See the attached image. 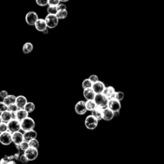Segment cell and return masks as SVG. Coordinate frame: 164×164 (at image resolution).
<instances>
[{"label": "cell", "instance_id": "obj_29", "mask_svg": "<svg viewBox=\"0 0 164 164\" xmlns=\"http://www.w3.org/2000/svg\"><path fill=\"white\" fill-rule=\"evenodd\" d=\"M124 98H125V93L122 91H116V94H115L114 99L121 102L124 99Z\"/></svg>", "mask_w": 164, "mask_h": 164}, {"label": "cell", "instance_id": "obj_23", "mask_svg": "<svg viewBox=\"0 0 164 164\" xmlns=\"http://www.w3.org/2000/svg\"><path fill=\"white\" fill-rule=\"evenodd\" d=\"M16 97L14 95L12 94H9L8 96H7L5 98H4L3 99V103H5L6 105L8 106L12 104H15L16 103Z\"/></svg>", "mask_w": 164, "mask_h": 164}, {"label": "cell", "instance_id": "obj_13", "mask_svg": "<svg viewBox=\"0 0 164 164\" xmlns=\"http://www.w3.org/2000/svg\"><path fill=\"white\" fill-rule=\"evenodd\" d=\"M28 103V100L26 97L23 95H19L16 97V105L19 109H23L26 104Z\"/></svg>", "mask_w": 164, "mask_h": 164}, {"label": "cell", "instance_id": "obj_12", "mask_svg": "<svg viewBox=\"0 0 164 164\" xmlns=\"http://www.w3.org/2000/svg\"><path fill=\"white\" fill-rule=\"evenodd\" d=\"M12 142L15 145H20L24 141L23 134L20 131H17L12 134Z\"/></svg>", "mask_w": 164, "mask_h": 164}, {"label": "cell", "instance_id": "obj_22", "mask_svg": "<svg viewBox=\"0 0 164 164\" xmlns=\"http://www.w3.org/2000/svg\"><path fill=\"white\" fill-rule=\"evenodd\" d=\"M22 50H23V52L24 54H25V55L29 54V53L32 52V51L33 50V44L30 42H25L23 44V47H22Z\"/></svg>", "mask_w": 164, "mask_h": 164}, {"label": "cell", "instance_id": "obj_44", "mask_svg": "<svg viewBox=\"0 0 164 164\" xmlns=\"http://www.w3.org/2000/svg\"><path fill=\"white\" fill-rule=\"evenodd\" d=\"M69 1V0H60V2L61 3H66V2H68Z\"/></svg>", "mask_w": 164, "mask_h": 164}, {"label": "cell", "instance_id": "obj_26", "mask_svg": "<svg viewBox=\"0 0 164 164\" xmlns=\"http://www.w3.org/2000/svg\"><path fill=\"white\" fill-rule=\"evenodd\" d=\"M23 109L24 110H26V111L27 112L28 114L32 113L35 109V105L33 103V102H28V103L26 104Z\"/></svg>", "mask_w": 164, "mask_h": 164}, {"label": "cell", "instance_id": "obj_19", "mask_svg": "<svg viewBox=\"0 0 164 164\" xmlns=\"http://www.w3.org/2000/svg\"><path fill=\"white\" fill-rule=\"evenodd\" d=\"M0 116H1L3 122L6 123H8L10 121H11L12 119H15L14 113H12L9 111H8V110L1 113V115H0Z\"/></svg>", "mask_w": 164, "mask_h": 164}, {"label": "cell", "instance_id": "obj_10", "mask_svg": "<svg viewBox=\"0 0 164 164\" xmlns=\"http://www.w3.org/2000/svg\"><path fill=\"white\" fill-rule=\"evenodd\" d=\"M74 111L79 116H82V115L86 114L87 110L85 106V101L80 100L77 102L74 106Z\"/></svg>", "mask_w": 164, "mask_h": 164}, {"label": "cell", "instance_id": "obj_35", "mask_svg": "<svg viewBox=\"0 0 164 164\" xmlns=\"http://www.w3.org/2000/svg\"><path fill=\"white\" fill-rule=\"evenodd\" d=\"M60 0H48L49 6H56L57 7L60 3Z\"/></svg>", "mask_w": 164, "mask_h": 164}, {"label": "cell", "instance_id": "obj_8", "mask_svg": "<svg viewBox=\"0 0 164 164\" xmlns=\"http://www.w3.org/2000/svg\"><path fill=\"white\" fill-rule=\"evenodd\" d=\"M23 154L25 155L26 158H27L29 162L34 161L39 156V151L37 149L30 148L28 149L25 151Z\"/></svg>", "mask_w": 164, "mask_h": 164}, {"label": "cell", "instance_id": "obj_33", "mask_svg": "<svg viewBox=\"0 0 164 164\" xmlns=\"http://www.w3.org/2000/svg\"><path fill=\"white\" fill-rule=\"evenodd\" d=\"M35 2L39 7H46L48 5V0H35Z\"/></svg>", "mask_w": 164, "mask_h": 164}, {"label": "cell", "instance_id": "obj_42", "mask_svg": "<svg viewBox=\"0 0 164 164\" xmlns=\"http://www.w3.org/2000/svg\"><path fill=\"white\" fill-rule=\"evenodd\" d=\"M42 33H44V34H48V33H49V30H48V28H46V30H44Z\"/></svg>", "mask_w": 164, "mask_h": 164}, {"label": "cell", "instance_id": "obj_36", "mask_svg": "<svg viewBox=\"0 0 164 164\" xmlns=\"http://www.w3.org/2000/svg\"><path fill=\"white\" fill-rule=\"evenodd\" d=\"M88 79H90V81L92 83H94L97 82H98L99 81V77L98 76H97V75L96 74H92L91 75V76L88 78Z\"/></svg>", "mask_w": 164, "mask_h": 164}, {"label": "cell", "instance_id": "obj_14", "mask_svg": "<svg viewBox=\"0 0 164 164\" xmlns=\"http://www.w3.org/2000/svg\"><path fill=\"white\" fill-rule=\"evenodd\" d=\"M83 97H85V99L87 101V100H94L96 94L95 93V92L93 91L92 88H85V89H83Z\"/></svg>", "mask_w": 164, "mask_h": 164}, {"label": "cell", "instance_id": "obj_4", "mask_svg": "<svg viewBox=\"0 0 164 164\" xmlns=\"http://www.w3.org/2000/svg\"><path fill=\"white\" fill-rule=\"evenodd\" d=\"M98 121L92 115L88 116L85 119V126L87 129L90 130H94L98 125Z\"/></svg>", "mask_w": 164, "mask_h": 164}, {"label": "cell", "instance_id": "obj_38", "mask_svg": "<svg viewBox=\"0 0 164 164\" xmlns=\"http://www.w3.org/2000/svg\"><path fill=\"white\" fill-rule=\"evenodd\" d=\"M19 160L22 163H27L29 161L27 160V158H26L25 155L24 154L20 155V157H19Z\"/></svg>", "mask_w": 164, "mask_h": 164}, {"label": "cell", "instance_id": "obj_20", "mask_svg": "<svg viewBox=\"0 0 164 164\" xmlns=\"http://www.w3.org/2000/svg\"><path fill=\"white\" fill-rule=\"evenodd\" d=\"M28 114H29L24 109H19L16 113H14L15 119H17V120L21 122V121H23V119L28 117Z\"/></svg>", "mask_w": 164, "mask_h": 164}, {"label": "cell", "instance_id": "obj_1", "mask_svg": "<svg viewBox=\"0 0 164 164\" xmlns=\"http://www.w3.org/2000/svg\"><path fill=\"white\" fill-rule=\"evenodd\" d=\"M35 127V121L32 118L30 117H26L21 121V130L26 132L30 130H34Z\"/></svg>", "mask_w": 164, "mask_h": 164}, {"label": "cell", "instance_id": "obj_34", "mask_svg": "<svg viewBox=\"0 0 164 164\" xmlns=\"http://www.w3.org/2000/svg\"><path fill=\"white\" fill-rule=\"evenodd\" d=\"M8 131V126L7 123L6 122H2L0 124V134H2V133Z\"/></svg>", "mask_w": 164, "mask_h": 164}, {"label": "cell", "instance_id": "obj_39", "mask_svg": "<svg viewBox=\"0 0 164 164\" xmlns=\"http://www.w3.org/2000/svg\"><path fill=\"white\" fill-rule=\"evenodd\" d=\"M8 95H9V94H8V92L5 90H3V91H1V92H0V97H1V98L3 99L4 98H5V97L7 96H8Z\"/></svg>", "mask_w": 164, "mask_h": 164}, {"label": "cell", "instance_id": "obj_28", "mask_svg": "<svg viewBox=\"0 0 164 164\" xmlns=\"http://www.w3.org/2000/svg\"><path fill=\"white\" fill-rule=\"evenodd\" d=\"M57 12H58V8L56 6H49L47 8V14L50 15H56Z\"/></svg>", "mask_w": 164, "mask_h": 164}, {"label": "cell", "instance_id": "obj_11", "mask_svg": "<svg viewBox=\"0 0 164 164\" xmlns=\"http://www.w3.org/2000/svg\"><path fill=\"white\" fill-rule=\"evenodd\" d=\"M105 84L101 81H98L94 83H93L92 88L95 92L96 94H103L104 90L105 89Z\"/></svg>", "mask_w": 164, "mask_h": 164}, {"label": "cell", "instance_id": "obj_40", "mask_svg": "<svg viewBox=\"0 0 164 164\" xmlns=\"http://www.w3.org/2000/svg\"><path fill=\"white\" fill-rule=\"evenodd\" d=\"M57 8H58V10H67V6H66L65 4H64V3H60L59 5L57 6Z\"/></svg>", "mask_w": 164, "mask_h": 164}, {"label": "cell", "instance_id": "obj_37", "mask_svg": "<svg viewBox=\"0 0 164 164\" xmlns=\"http://www.w3.org/2000/svg\"><path fill=\"white\" fill-rule=\"evenodd\" d=\"M8 110V106L3 103V101H0V113H3Z\"/></svg>", "mask_w": 164, "mask_h": 164}, {"label": "cell", "instance_id": "obj_5", "mask_svg": "<svg viewBox=\"0 0 164 164\" xmlns=\"http://www.w3.org/2000/svg\"><path fill=\"white\" fill-rule=\"evenodd\" d=\"M44 19L46 21L47 28L51 29L56 28L59 23V19L56 15L47 14Z\"/></svg>", "mask_w": 164, "mask_h": 164}, {"label": "cell", "instance_id": "obj_7", "mask_svg": "<svg viewBox=\"0 0 164 164\" xmlns=\"http://www.w3.org/2000/svg\"><path fill=\"white\" fill-rule=\"evenodd\" d=\"M39 16L35 11H29L25 16V21L29 26H33L39 19Z\"/></svg>", "mask_w": 164, "mask_h": 164}, {"label": "cell", "instance_id": "obj_2", "mask_svg": "<svg viewBox=\"0 0 164 164\" xmlns=\"http://www.w3.org/2000/svg\"><path fill=\"white\" fill-rule=\"evenodd\" d=\"M107 108H108L110 110H111L114 113V116H117L121 109V103L120 101H119L115 99H109Z\"/></svg>", "mask_w": 164, "mask_h": 164}, {"label": "cell", "instance_id": "obj_27", "mask_svg": "<svg viewBox=\"0 0 164 164\" xmlns=\"http://www.w3.org/2000/svg\"><path fill=\"white\" fill-rule=\"evenodd\" d=\"M92 85H93V83L90 81L89 79H88V78H85L82 82V87L83 88V89H85V88H92Z\"/></svg>", "mask_w": 164, "mask_h": 164}, {"label": "cell", "instance_id": "obj_45", "mask_svg": "<svg viewBox=\"0 0 164 164\" xmlns=\"http://www.w3.org/2000/svg\"><path fill=\"white\" fill-rule=\"evenodd\" d=\"M3 122V121H2V119H1V116H0V124H1V123H2Z\"/></svg>", "mask_w": 164, "mask_h": 164}, {"label": "cell", "instance_id": "obj_21", "mask_svg": "<svg viewBox=\"0 0 164 164\" xmlns=\"http://www.w3.org/2000/svg\"><path fill=\"white\" fill-rule=\"evenodd\" d=\"M103 108L99 107V106H96V108L92 112V116H94L97 121L102 120L103 117Z\"/></svg>", "mask_w": 164, "mask_h": 164}, {"label": "cell", "instance_id": "obj_17", "mask_svg": "<svg viewBox=\"0 0 164 164\" xmlns=\"http://www.w3.org/2000/svg\"><path fill=\"white\" fill-rule=\"evenodd\" d=\"M23 137H24V141L30 142V140H32L33 139H37V132L34 130L26 131L24 132V134H23Z\"/></svg>", "mask_w": 164, "mask_h": 164}, {"label": "cell", "instance_id": "obj_9", "mask_svg": "<svg viewBox=\"0 0 164 164\" xmlns=\"http://www.w3.org/2000/svg\"><path fill=\"white\" fill-rule=\"evenodd\" d=\"M12 143V134L9 131H6L0 134V144L3 145H9Z\"/></svg>", "mask_w": 164, "mask_h": 164}, {"label": "cell", "instance_id": "obj_25", "mask_svg": "<svg viewBox=\"0 0 164 164\" xmlns=\"http://www.w3.org/2000/svg\"><path fill=\"white\" fill-rule=\"evenodd\" d=\"M56 16L57 17H58V19L59 20H63V19H65L68 17V12L67 10H58Z\"/></svg>", "mask_w": 164, "mask_h": 164}, {"label": "cell", "instance_id": "obj_43", "mask_svg": "<svg viewBox=\"0 0 164 164\" xmlns=\"http://www.w3.org/2000/svg\"><path fill=\"white\" fill-rule=\"evenodd\" d=\"M7 164H17V163H16L15 160H10V161L8 162Z\"/></svg>", "mask_w": 164, "mask_h": 164}, {"label": "cell", "instance_id": "obj_6", "mask_svg": "<svg viewBox=\"0 0 164 164\" xmlns=\"http://www.w3.org/2000/svg\"><path fill=\"white\" fill-rule=\"evenodd\" d=\"M8 131L11 134L19 131L21 130V122L16 119H13L7 123Z\"/></svg>", "mask_w": 164, "mask_h": 164}, {"label": "cell", "instance_id": "obj_32", "mask_svg": "<svg viewBox=\"0 0 164 164\" xmlns=\"http://www.w3.org/2000/svg\"><path fill=\"white\" fill-rule=\"evenodd\" d=\"M18 110L19 108L16 105V103L8 106V111H9L12 113H16Z\"/></svg>", "mask_w": 164, "mask_h": 164}, {"label": "cell", "instance_id": "obj_24", "mask_svg": "<svg viewBox=\"0 0 164 164\" xmlns=\"http://www.w3.org/2000/svg\"><path fill=\"white\" fill-rule=\"evenodd\" d=\"M85 106L87 111L92 112L96 108V104L94 100H87L85 101Z\"/></svg>", "mask_w": 164, "mask_h": 164}, {"label": "cell", "instance_id": "obj_18", "mask_svg": "<svg viewBox=\"0 0 164 164\" xmlns=\"http://www.w3.org/2000/svg\"><path fill=\"white\" fill-rule=\"evenodd\" d=\"M116 89L112 86H108L105 87V89L103 94L108 97L109 99H114L115 94H116Z\"/></svg>", "mask_w": 164, "mask_h": 164}, {"label": "cell", "instance_id": "obj_3", "mask_svg": "<svg viewBox=\"0 0 164 164\" xmlns=\"http://www.w3.org/2000/svg\"><path fill=\"white\" fill-rule=\"evenodd\" d=\"M94 101L97 106L105 108L107 107L109 99L103 94H97L96 95Z\"/></svg>", "mask_w": 164, "mask_h": 164}, {"label": "cell", "instance_id": "obj_16", "mask_svg": "<svg viewBox=\"0 0 164 164\" xmlns=\"http://www.w3.org/2000/svg\"><path fill=\"white\" fill-rule=\"evenodd\" d=\"M114 117V113L111 110H110L107 107L103 108V117H102V119H103V120L106 121H110L112 120Z\"/></svg>", "mask_w": 164, "mask_h": 164}, {"label": "cell", "instance_id": "obj_41", "mask_svg": "<svg viewBox=\"0 0 164 164\" xmlns=\"http://www.w3.org/2000/svg\"><path fill=\"white\" fill-rule=\"evenodd\" d=\"M12 159L13 160H17L19 159V157H20V154H19V152L17 153H15L14 154L12 155Z\"/></svg>", "mask_w": 164, "mask_h": 164}, {"label": "cell", "instance_id": "obj_15", "mask_svg": "<svg viewBox=\"0 0 164 164\" xmlns=\"http://www.w3.org/2000/svg\"><path fill=\"white\" fill-rule=\"evenodd\" d=\"M35 29H36L37 31L40 32H42L44 30H46V28H48L46 21L44 19H39L36 22V23L34 25Z\"/></svg>", "mask_w": 164, "mask_h": 164}, {"label": "cell", "instance_id": "obj_31", "mask_svg": "<svg viewBox=\"0 0 164 164\" xmlns=\"http://www.w3.org/2000/svg\"><path fill=\"white\" fill-rule=\"evenodd\" d=\"M20 149L21 151H25L27 149H28L30 148V145H29V143L28 142L26 141H23V142H22L20 145Z\"/></svg>", "mask_w": 164, "mask_h": 164}, {"label": "cell", "instance_id": "obj_30", "mask_svg": "<svg viewBox=\"0 0 164 164\" xmlns=\"http://www.w3.org/2000/svg\"><path fill=\"white\" fill-rule=\"evenodd\" d=\"M28 143H29L30 148L37 149H38V148H39V142L37 139L30 140V142H28Z\"/></svg>", "mask_w": 164, "mask_h": 164}]
</instances>
